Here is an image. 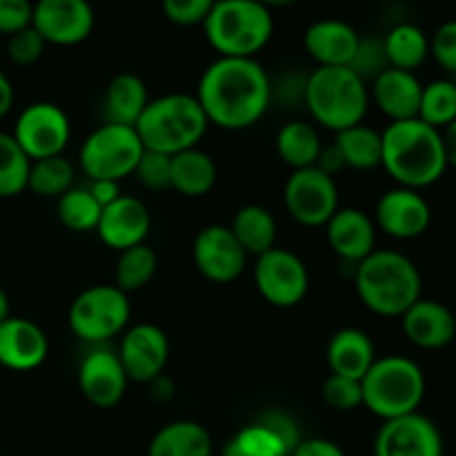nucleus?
I'll return each instance as SVG.
<instances>
[{"mask_svg": "<svg viewBox=\"0 0 456 456\" xmlns=\"http://www.w3.org/2000/svg\"><path fill=\"white\" fill-rule=\"evenodd\" d=\"M196 101L209 125L239 132L270 110L272 80L254 58H218L200 76Z\"/></svg>", "mask_w": 456, "mask_h": 456, "instance_id": "nucleus-1", "label": "nucleus"}, {"mask_svg": "<svg viewBox=\"0 0 456 456\" xmlns=\"http://www.w3.org/2000/svg\"><path fill=\"white\" fill-rule=\"evenodd\" d=\"M386 172L408 190H423L439 181L448 169L444 136L439 129L423 120H401L390 123L381 134Z\"/></svg>", "mask_w": 456, "mask_h": 456, "instance_id": "nucleus-2", "label": "nucleus"}, {"mask_svg": "<svg viewBox=\"0 0 456 456\" xmlns=\"http://www.w3.org/2000/svg\"><path fill=\"white\" fill-rule=\"evenodd\" d=\"M356 292L379 316H403L421 298V272L412 258L395 249H374L356 265Z\"/></svg>", "mask_w": 456, "mask_h": 456, "instance_id": "nucleus-3", "label": "nucleus"}, {"mask_svg": "<svg viewBox=\"0 0 456 456\" xmlns=\"http://www.w3.org/2000/svg\"><path fill=\"white\" fill-rule=\"evenodd\" d=\"M208 127L209 123L196 96L167 94L150 101L134 129L147 151L176 156L181 151L196 150Z\"/></svg>", "mask_w": 456, "mask_h": 456, "instance_id": "nucleus-4", "label": "nucleus"}, {"mask_svg": "<svg viewBox=\"0 0 456 456\" xmlns=\"http://www.w3.org/2000/svg\"><path fill=\"white\" fill-rule=\"evenodd\" d=\"M305 107L325 129L346 132L363 123L370 107L368 83L350 67H316L307 76Z\"/></svg>", "mask_w": 456, "mask_h": 456, "instance_id": "nucleus-5", "label": "nucleus"}, {"mask_svg": "<svg viewBox=\"0 0 456 456\" xmlns=\"http://www.w3.org/2000/svg\"><path fill=\"white\" fill-rule=\"evenodd\" d=\"M363 405L383 421L419 412L426 396V374L408 356H383L361 381Z\"/></svg>", "mask_w": 456, "mask_h": 456, "instance_id": "nucleus-6", "label": "nucleus"}, {"mask_svg": "<svg viewBox=\"0 0 456 456\" xmlns=\"http://www.w3.org/2000/svg\"><path fill=\"white\" fill-rule=\"evenodd\" d=\"M203 29L221 58H254L270 43L274 20L256 0H225L214 3Z\"/></svg>", "mask_w": 456, "mask_h": 456, "instance_id": "nucleus-7", "label": "nucleus"}, {"mask_svg": "<svg viewBox=\"0 0 456 456\" xmlns=\"http://www.w3.org/2000/svg\"><path fill=\"white\" fill-rule=\"evenodd\" d=\"M145 151L136 129L123 125H101L80 147V167L92 183L134 176Z\"/></svg>", "mask_w": 456, "mask_h": 456, "instance_id": "nucleus-8", "label": "nucleus"}, {"mask_svg": "<svg viewBox=\"0 0 456 456\" xmlns=\"http://www.w3.org/2000/svg\"><path fill=\"white\" fill-rule=\"evenodd\" d=\"M127 294L116 285H94L80 292L69 307V328L80 341L102 343L118 337L129 323Z\"/></svg>", "mask_w": 456, "mask_h": 456, "instance_id": "nucleus-9", "label": "nucleus"}, {"mask_svg": "<svg viewBox=\"0 0 456 456\" xmlns=\"http://www.w3.org/2000/svg\"><path fill=\"white\" fill-rule=\"evenodd\" d=\"M12 136L31 163L62 156L71 138L69 116L53 102H34L20 111Z\"/></svg>", "mask_w": 456, "mask_h": 456, "instance_id": "nucleus-10", "label": "nucleus"}, {"mask_svg": "<svg viewBox=\"0 0 456 456\" xmlns=\"http://www.w3.org/2000/svg\"><path fill=\"white\" fill-rule=\"evenodd\" d=\"M254 283L258 294L274 307H294L305 298L310 274L301 258L283 248L256 256Z\"/></svg>", "mask_w": 456, "mask_h": 456, "instance_id": "nucleus-11", "label": "nucleus"}, {"mask_svg": "<svg viewBox=\"0 0 456 456\" xmlns=\"http://www.w3.org/2000/svg\"><path fill=\"white\" fill-rule=\"evenodd\" d=\"M285 208L301 225H328L330 218L338 212L337 183L319 167L292 172L285 183Z\"/></svg>", "mask_w": 456, "mask_h": 456, "instance_id": "nucleus-12", "label": "nucleus"}, {"mask_svg": "<svg viewBox=\"0 0 456 456\" xmlns=\"http://www.w3.org/2000/svg\"><path fill=\"white\" fill-rule=\"evenodd\" d=\"M94 20V9L85 0H40L34 4L31 27L47 45L71 47L89 38Z\"/></svg>", "mask_w": 456, "mask_h": 456, "instance_id": "nucleus-13", "label": "nucleus"}, {"mask_svg": "<svg viewBox=\"0 0 456 456\" xmlns=\"http://www.w3.org/2000/svg\"><path fill=\"white\" fill-rule=\"evenodd\" d=\"M374 456H444V439L435 421L414 412L383 423Z\"/></svg>", "mask_w": 456, "mask_h": 456, "instance_id": "nucleus-14", "label": "nucleus"}, {"mask_svg": "<svg viewBox=\"0 0 456 456\" xmlns=\"http://www.w3.org/2000/svg\"><path fill=\"white\" fill-rule=\"evenodd\" d=\"M191 252L199 272L212 283H232L243 274L248 263V254L227 225H208L200 230Z\"/></svg>", "mask_w": 456, "mask_h": 456, "instance_id": "nucleus-15", "label": "nucleus"}, {"mask_svg": "<svg viewBox=\"0 0 456 456\" xmlns=\"http://www.w3.org/2000/svg\"><path fill=\"white\" fill-rule=\"evenodd\" d=\"M169 341L160 328L151 323H138L125 332L120 341L118 359L125 374L134 383H150L160 377L167 365Z\"/></svg>", "mask_w": 456, "mask_h": 456, "instance_id": "nucleus-16", "label": "nucleus"}, {"mask_svg": "<svg viewBox=\"0 0 456 456\" xmlns=\"http://www.w3.org/2000/svg\"><path fill=\"white\" fill-rule=\"evenodd\" d=\"M377 223L387 236L399 240H412L426 234L432 223L430 203L408 187H395L386 191L377 203Z\"/></svg>", "mask_w": 456, "mask_h": 456, "instance_id": "nucleus-17", "label": "nucleus"}, {"mask_svg": "<svg viewBox=\"0 0 456 456\" xmlns=\"http://www.w3.org/2000/svg\"><path fill=\"white\" fill-rule=\"evenodd\" d=\"M127 374L120 365L118 354L110 350H94L78 368V387L85 399L101 410L120 403L127 390Z\"/></svg>", "mask_w": 456, "mask_h": 456, "instance_id": "nucleus-18", "label": "nucleus"}, {"mask_svg": "<svg viewBox=\"0 0 456 456\" xmlns=\"http://www.w3.org/2000/svg\"><path fill=\"white\" fill-rule=\"evenodd\" d=\"M150 227L151 218L145 203L123 194L116 203L102 209L96 232L107 248L125 252V249L145 243Z\"/></svg>", "mask_w": 456, "mask_h": 456, "instance_id": "nucleus-19", "label": "nucleus"}, {"mask_svg": "<svg viewBox=\"0 0 456 456\" xmlns=\"http://www.w3.org/2000/svg\"><path fill=\"white\" fill-rule=\"evenodd\" d=\"M403 334L421 350H444L456 337V316L448 305L432 298H419L401 316Z\"/></svg>", "mask_w": 456, "mask_h": 456, "instance_id": "nucleus-20", "label": "nucleus"}, {"mask_svg": "<svg viewBox=\"0 0 456 456\" xmlns=\"http://www.w3.org/2000/svg\"><path fill=\"white\" fill-rule=\"evenodd\" d=\"M47 354L49 341L34 321L9 316L0 323V365L16 372H29L43 365Z\"/></svg>", "mask_w": 456, "mask_h": 456, "instance_id": "nucleus-21", "label": "nucleus"}, {"mask_svg": "<svg viewBox=\"0 0 456 456\" xmlns=\"http://www.w3.org/2000/svg\"><path fill=\"white\" fill-rule=\"evenodd\" d=\"M325 236L337 256L359 265L374 252L377 225L363 209L338 208V212L325 225Z\"/></svg>", "mask_w": 456, "mask_h": 456, "instance_id": "nucleus-22", "label": "nucleus"}, {"mask_svg": "<svg viewBox=\"0 0 456 456\" xmlns=\"http://www.w3.org/2000/svg\"><path fill=\"white\" fill-rule=\"evenodd\" d=\"M421 94L423 85L412 71L392 69V67L383 71L377 80H372V89H370V98L374 101V105L392 123L419 118Z\"/></svg>", "mask_w": 456, "mask_h": 456, "instance_id": "nucleus-23", "label": "nucleus"}, {"mask_svg": "<svg viewBox=\"0 0 456 456\" xmlns=\"http://www.w3.org/2000/svg\"><path fill=\"white\" fill-rule=\"evenodd\" d=\"M359 40L361 36L356 34L354 27L328 18L307 27L303 45L312 61L319 62V67H350L359 49Z\"/></svg>", "mask_w": 456, "mask_h": 456, "instance_id": "nucleus-24", "label": "nucleus"}, {"mask_svg": "<svg viewBox=\"0 0 456 456\" xmlns=\"http://www.w3.org/2000/svg\"><path fill=\"white\" fill-rule=\"evenodd\" d=\"M328 365L332 374L338 377L354 379V381H363L368 370L372 368L377 361V352H374V343L363 330L346 328L338 330L328 343Z\"/></svg>", "mask_w": 456, "mask_h": 456, "instance_id": "nucleus-25", "label": "nucleus"}, {"mask_svg": "<svg viewBox=\"0 0 456 456\" xmlns=\"http://www.w3.org/2000/svg\"><path fill=\"white\" fill-rule=\"evenodd\" d=\"M150 105L147 87L136 74H118L107 85L105 101H102V114L107 125H123V127H136L142 111Z\"/></svg>", "mask_w": 456, "mask_h": 456, "instance_id": "nucleus-26", "label": "nucleus"}, {"mask_svg": "<svg viewBox=\"0 0 456 456\" xmlns=\"http://www.w3.org/2000/svg\"><path fill=\"white\" fill-rule=\"evenodd\" d=\"M212 450L208 428L196 421H174L156 432L147 456H212Z\"/></svg>", "mask_w": 456, "mask_h": 456, "instance_id": "nucleus-27", "label": "nucleus"}, {"mask_svg": "<svg viewBox=\"0 0 456 456\" xmlns=\"http://www.w3.org/2000/svg\"><path fill=\"white\" fill-rule=\"evenodd\" d=\"M216 165L209 154L203 150H187L172 156V172H169V187L178 194L199 199L212 191L216 185Z\"/></svg>", "mask_w": 456, "mask_h": 456, "instance_id": "nucleus-28", "label": "nucleus"}, {"mask_svg": "<svg viewBox=\"0 0 456 456\" xmlns=\"http://www.w3.org/2000/svg\"><path fill=\"white\" fill-rule=\"evenodd\" d=\"M232 234L239 240L245 254H261L270 252L276 248V221L272 216L270 209L261 208V205H245L234 214V221L230 225Z\"/></svg>", "mask_w": 456, "mask_h": 456, "instance_id": "nucleus-29", "label": "nucleus"}, {"mask_svg": "<svg viewBox=\"0 0 456 456\" xmlns=\"http://www.w3.org/2000/svg\"><path fill=\"white\" fill-rule=\"evenodd\" d=\"M383 45H386V56L392 69L414 74V69L421 67L430 56V38L421 27L412 25V22H401V25L392 27L383 38Z\"/></svg>", "mask_w": 456, "mask_h": 456, "instance_id": "nucleus-30", "label": "nucleus"}, {"mask_svg": "<svg viewBox=\"0 0 456 456\" xmlns=\"http://www.w3.org/2000/svg\"><path fill=\"white\" fill-rule=\"evenodd\" d=\"M321 150V136L310 123L303 120H292L285 125L276 136V151L285 165L298 172V169L316 167Z\"/></svg>", "mask_w": 456, "mask_h": 456, "instance_id": "nucleus-31", "label": "nucleus"}, {"mask_svg": "<svg viewBox=\"0 0 456 456\" xmlns=\"http://www.w3.org/2000/svg\"><path fill=\"white\" fill-rule=\"evenodd\" d=\"M337 147L341 151L346 167H354L365 172L381 165L383 159V141L377 129L368 125H356L337 134Z\"/></svg>", "mask_w": 456, "mask_h": 456, "instance_id": "nucleus-32", "label": "nucleus"}, {"mask_svg": "<svg viewBox=\"0 0 456 456\" xmlns=\"http://www.w3.org/2000/svg\"><path fill=\"white\" fill-rule=\"evenodd\" d=\"M159 270V256L150 245H136L125 252H120L118 261H116V288L120 292L129 294L142 289Z\"/></svg>", "mask_w": 456, "mask_h": 456, "instance_id": "nucleus-33", "label": "nucleus"}, {"mask_svg": "<svg viewBox=\"0 0 456 456\" xmlns=\"http://www.w3.org/2000/svg\"><path fill=\"white\" fill-rule=\"evenodd\" d=\"M31 160L12 134L0 132V199H12L27 190Z\"/></svg>", "mask_w": 456, "mask_h": 456, "instance_id": "nucleus-34", "label": "nucleus"}, {"mask_svg": "<svg viewBox=\"0 0 456 456\" xmlns=\"http://www.w3.org/2000/svg\"><path fill=\"white\" fill-rule=\"evenodd\" d=\"M456 118V83L454 80H432L423 85L419 120L435 129H445Z\"/></svg>", "mask_w": 456, "mask_h": 456, "instance_id": "nucleus-35", "label": "nucleus"}, {"mask_svg": "<svg viewBox=\"0 0 456 456\" xmlns=\"http://www.w3.org/2000/svg\"><path fill=\"white\" fill-rule=\"evenodd\" d=\"M74 183V167L65 156H52V159L34 160L29 169L27 190L38 196H58L71 190Z\"/></svg>", "mask_w": 456, "mask_h": 456, "instance_id": "nucleus-36", "label": "nucleus"}, {"mask_svg": "<svg viewBox=\"0 0 456 456\" xmlns=\"http://www.w3.org/2000/svg\"><path fill=\"white\" fill-rule=\"evenodd\" d=\"M101 205L89 190H69L58 199V218L71 232H92L101 221Z\"/></svg>", "mask_w": 456, "mask_h": 456, "instance_id": "nucleus-37", "label": "nucleus"}, {"mask_svg": "<svg viewBox=\"0 0 456 456\" xmlns=\"http://www.w3.org/2000/svg\"><path fill=\"white\" fill-rule=\"evenodd\" d=\"M350 69L354 71L363 83H372V80H377L383 71L390 69L383 38H377V36L361 38L354 61L350 62Z\"/></svg>", "mask_w": 456, "mask_h": 456, "instance_id": "nucleus-38", "label": "nucleus"}, {"mask_svg": "<svg viewBox=\"0 0 456 456\" xmlns=\"http://www.w3.org/2000/svg\"><path fill=\"white\" fill-rule=\"evenodd\" d=\"M234 444L239 445V450L245 456H289L279 436L272 430H267L265 426H261L258 421L243 428L234 436Z\"/></svg>", "mask_w": 456, "mask_h": 456, "instance_id": "nucleus-39", "label": "nucleus"}, {"mask_svg": "<svg viewBox=\"0 0 456 456\" xmlns=\"http://www.w3.org/2000/svg\"><path fill=\"white\" fill-rule=\"evenodd\" d=\"M323 401L337 412H350V410L361 408L363 405L361 381L330 374L328 381L323 383Z\"/></svg>", "mask_w": 456, "mask_h": 456, "instance_id": "nucleus-40", "label": "nucleus"}, {"mask_svg": "<svg viewBox=\"0 0 456 456\" xmlns=\"http://www.w3.org/2000/svg\"><path fill=\"white\" fill-rule=\"evenodd\" d=\"M169 172H172V156L156 154V151H142L134 176L150 190H167Z\"/></svg>", "mask_w": 456, "mask_h": 456, "instance_id": "nucleus-41", "label": "nucleus"}, {"mask_svg": "<svg viewBox=\"0 0 456 456\" xmlns=\"http://www.w3.org/2000/svg\"><path fill=\"white\" fill-rule=\"evenodd\" d=\"M45 47H47V43L31 25L9 36L7 40V53L16 65H31V62H36L43 56Z\"/></svg>", "mask_w": 456, "mask_h": 456, "instance_id": "nucleus-42", "label": "nucleus"}, {"mask_svg": "<svg viewBox=\"0 0 456 456\" xmlns=\"http://www.w3.org/2000/svg\"><path fill=\"white\" fill-rule=\"evenodd\" d=\"M212 7V0H165L163 12L165 18L169 22H174V25L191 27L203 25L208 20Z\"/></svg>", "mask_w": 456, "mask_h": 456, "instance_id": "nucleus-43", "label": "nucleus"}, {"mask_svg": "<svg viewBox=\"0 0 456 456\" xmlns=\"http://www.w3.org/2000/svg\"><path fill=\"white\" fill-rule=\"evenodd\" d=\"M430 53L445 71L456 74V20H448L430 38Z\"/></svg>", "mask_w": 456, "mask_h": 456, "instance_id": "nucleus-44", "label": "nucleus"}, {"mask_svg": "<svg viewBox=\"0 0 456 456\" xmlns=\"http://www.w3.org/2000/svg\"><path fill=\"white\" fill-rule=\"evenodd\" d=\"M34 4L27 0H0V34L13 36L31 25Z\"/></svg>", "mask_w": 456, "mask_h": 456, "instance_id": "nucleus-45", "label": "nucleus"}, {"mask_svg": "<svg viewBox=\"0 0 456 456\" xmlns=\"http://www.w3.org/2000/svg\"><path fill=\"white\" fill-rule=\"evenodd\" d=\"M258 423L279 436L281 444L285 445V450H288L289 456H292L294 450H297V445L301 444V432H298V426L285 412H279V410L263 412L261 417H258Z\"/></svg>", "mask_w": 456, "mask_h": 456, "instance_id": "nucleus-46", "label": "nucleus"}, {"mask_svg": "<svg viewBox=\"0 0 456 456\" xmlns=\"http://www.w3.org/2000/svg\"><path fill=\"white\" fill-rule=\"evenodd\" d=\"M305 85H307V76H285V78H281V85L279 87H274L272 85V101H276V98L281 96V101L285 102V105H297V102H303L305 105Z\"/></svg>", "mask_w": 456, "mask_h": 456, "instance_id": "nucleus-47", "label": "nucleus"}, {"mask_svg": "<svg viewBox=\"0 0 456 456\" xmlns=\"http://www.w3.org/2000/svg\"><path fill=\"white\" fill-rule=\"evenodd\" d=\"M292 456H346V452L330 439H301Z\"/></svg>", "mask_w": 456, "mask_h": 456, "instance_id": "nucleus-48", "label": "nucleus"}, {"mask_svg": "<svg viewBox=\"0 0 456 456\" xmlns=\"http://www.w3.org/2000/svg\"><path fill=\"white\" fill-rule=\"evenodd\" d=\"M87 190L89 194L94 196V200L101 205V209L110 208L111 203H116V200L123 196V191H120V183H114V181H96L92 183Z\"/></svg>", "mask_w": 456, "mask_h": 456, "instance_id": "nucleus-49", "label": "nucleus"}, {"mask_svg": "<svg viewBox=\"0 0 456 456\" xmlns=\"http://www.w3.org/2000/svg\"><path fill=\"white\" fill-rule=\"evenodd\" d=\"M316 167H319L321 172L328 174V176H332V178H334V174L341 172V169L346 167V160H343V156H341V151H338L337 142L321 150L319 160H316Z\"/></svg>", "mask_w": 456, "mask_h": 456, "instance_id": "nucleus-50", "label": "nucleus"}, {"mask_svg": "<svg viewBox=\"0 0 456 456\" xmlns=\"http://www.w3.org/2000/svg\"><path fill=\"white\" fill-rule=\"evenodd\" d=\"M147 386H150L151 399H156V401H169L174 395H176V387H174V383L169 381L165 374L156 377L154 381H150Z\"/></svg>", "mask_w": 456, "mask_h": 456, "instance_id": "nucleus-51", "label": "nucleus"}, {"mask_svg": "<svg viewBox=\"0 0 456 456\" xmlns=\"http://www.w3.org/2000/svg\"><path fill=\"white\" fill-rule=\"evenodd\" d=\"M12 105H13V85L12 80L4 76V71L0 69V118H3L4 114H9Z\"/></svg>", "mask_w": 456, "mask_h": 456, "instance_id": "nucleus-52", "label": "nucleus"}, {"mask_svg": "<svg viewBox=\"0 0 456 456\" xmlns=\"http://www.w3.org/2000/svg\"><path fill=\"white\" fill-rule=\"evenodd\" d=\"M441 136H444V147H445V156H448V165L456 167V118L444 129V132H441Z\"/></svg>", "mask_w": 456, "mask_h": 456, "instance_id": "nucleus-53", "label": "nucleus"}, {"mask_svg": "<svg viewBox=\"0 0 456 456\" xmlns=\"http://www.w3.org/2000/svg\"><path fill=\"white\" fill-rule=\"evenodd\" d=\"M9 319V297L4 294V289L0 288V323Z\"/></svg>", "mask_w": 456, "mask_h": 456, "instance_id": "nucleus-54", "label": "nucleus"}]
</instances>
